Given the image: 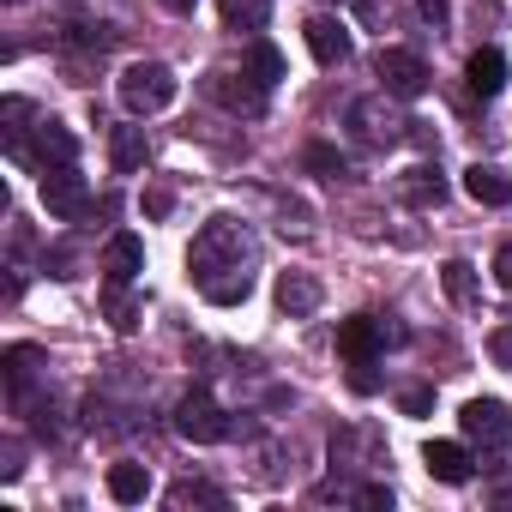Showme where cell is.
Listing matches in <instances>:
<instances>
[{
  "label": "cell",
  "mask_w": 512,
  "mask_h": 512,
  "mask_svg": "<svg viewBox=\"0 0 512 512\" xmlns=\"http://www.w3.org/2000/svg\"><path fill=\"white\" fill-rule=\"evenodd\" d=\"M464 193L476 205H506L512 199V175H500L494 163H476V169H464Z\"/></svg>",
  "instance_id": "obj_16"
},
{
  "label": "cell",
  "mask_w": 512,
  "mask_h": 512,
  "mask_svg": "<svg viewBox=\"0 0 512 512\" xmlns=\"http://www.w3.org/2000/svg\"><path fill=\"white\" fill-rule=\"evenodd\" d=\"M374 79H380L386 97H404V103L428 91V67H422L416 49H380V55H374Z\"/></svg>",
  "instance_id": "obj_4"
},
{
  "label": "cell",
  "mask_w": 512,
  "mask_h": 512,
  "mask_svg": "<svg viewBox=\"0 0 512 512\" xmlns=\"http://www.w3.org/2000/svg\"><path fill=\"white\" fill-rule=\"evenodd\" d=\"M278 308H284L290 320H308V314L320 308V284H314L308 272H284V278H278Z\"/></svg>",
  "instance_id": "obj_15"
},
{
  "label": "cell",
  "mask_w": 512,
  "mask_h": 512,
  "mask_svg": "<svg viewBox=\"0 0 512 512\" xmlns=\"http://www.w3.org/2000/svg\"><path fill=\"white\" fill-rule=\"evenodd\" d=\"M103 272H109V284H133L139 272H145V241L139 235H109V247H103Z\"/></svg>",
  "instance_id": "obj_10"
},
{
  "label": "cell",
  "mask_w": 512,
  "mask_h": 512,
  "mask_svg": "<svg viewBox=\"0 0 512 512\" xmlns=\"http://www.w3.org/2000/svg\"><path fill=\"white\" fill-rule=\"evenodd\" d=\"M37 368H43V350H37V344H13V350H7V386H13V392H25V386L37 380Z\"/></svg>",
  "instance_id": "obj_23"
},
{
  "label": "cell",
  "mask_w": 512,
  "mask_h": 512,
  "mask_svg": "<svg viewBox=\"0 0 512 512\" xmlns=\"http://www.w3.org/2000/svg\"><path fill=\"white\" fill-rule=\"evenodd\" d=\"M103 308H109V326H115V332H139V314H145V302H139V296H127V284H109Z\"/></svg>",
  "instance_id": "obj_22"
},
{
  "label": "cell",
  "mask_w": 512,
  "mask_h": 512,
  "mask_svg": "<svg viewBox=\"0 0 512 512\" xmlns=\"http://www.w3.org/2000/svg\"><path fill=\"white\" fill-rule=\"evenodd\" d=\"M272 0H223V25L229 31H266Z\"/></svg>",
  "instance_id": "obj_20"
},
{
  "label": "cell",
  "mask_w": 512,
  "mask_h": 512,
  "mask_svg": "<svg viewBox=\"0 0 512 512\" xmlns=\"http://www.w3.org/2000/svg\"><path fill=\"white\" fill-rule=\"evenodd\" d=\"M241 260H247V235H241L235 217H211V223L193 235V253H187V266H193L199 284L217 278V272H235Z\"/></svg>",
  "instance_id": "obj_1"
},
{
  "label": "cell",
  "mask_w": 512,
  "mask_h": 512,
  "mask_svg": "<svg viewBox=\"0 0 512 512\" xmlns=\"http://www.w3.org/2000/svg\"><path fill=\"white\" fill-rule=\"evenodd\" d=\"M0 115H7V121H25L31 103H25V97H7V103H0ZM13 145H19V127H13Z\"/></svg>",
  "instance_id": "obj_32"
},
{
  "label": "cell",
  "mask_w": 512,
  "mask_h": 512,
  "mask_svg": "<svg viewBox=\"0 0 512 512\" xmlns=\"http://www.w3.org/2000/svg\"><path fill=\"white\" fill-rule=\"evenodd\" d=\"M31 151H37V163H43V169H55V163H73V157H79V139H73L61 121H37Z\"/></svg>",
  "instance_id": "obj_12"
},
{
  "label": "cell",
  "mask_w": 512,
  "mask_h": 512,
  "mask_svg": "<svg viewBox=\"0 0 512 512\" xmlns=\"http://www.w3.org/2000/svg\"><path fill=\"white\" fill-rule=\"evenodd\" d=\"M302 31H308V49H314V61H320V67H344V61H350V25H344V19L314 13Z\"/></svg>",
  "instance_id": "obj_8"
},
{
  "label": "cell",
  "mask_w": 512,
  "mask_h": 512,
  "mask_svg": "<svg viewBox=\"0 0 512 512\" xmlns=\"http://www.w3.org/2000/svg\"><path fill=\"white\" fill-rule=\"evenodd\" d=\"M422 464H428L434 482H452V488L470 482V452H464L458 440H428V446H422Z\"/></svg>",
  "instance_id": "obj_11"
},
{
  "label": "cell",
  "mask_w": 512,
  "mask_h": 512,
  "mask_svg": "<svg viewBox=\"0 0 512 512\" xmlns=\"http://www.w3.org/2000/svg\"><path fill=\"white\" fill-rule=\"evenodd\" d=\"M458 428H464V440H476V446H506V440H512V410H506L500 398H470V404L458 410Z\"/></svg>",
  "instance_id": "obj_6"
},
{
  "label": "cell",
  "mask_w": 512,
  "mask_h": 512,
  "mask_svg": "<svg viewBox=\"0 0 512 512\" xmlns=\"http://www.w3.org/2000/svg\"><path fill=\"white\" fill-rule=\"evenodd\" d=\"M464 79H470L476 97H500V91H506V55H500V49H476L470 67H464Z\"/></svg>",
  "instance_id": "obj_14"
},
{
  "label": "cell",
  "mask_w": 512,
  "mask_h": 512,
  "mask_svg": "<svg viewBox=\"0 0 512 512\" xmlns=\"http://www.w3.org/2000/svg\"><path fill=\"white\" fill-rule=\"evenodd\" d=\"M416 13H422V25H434V31L452 19V7H446V0H416Z\"/></svg>",
  "instance_id": "obj_29"
},
{
  "label": "cell",
  "mask_w": 512,
  "mask_h": 512,
  "mask_svg": "<svg viewBox=\"0 0 512 512\" xmlns=\"http://www.w3.org/2000/svg\"><path fill=\"white\" fill-rule=\"evenodd\" d=\"M163 7H169V13H193V7H199V0H163Z\"/></svg>",
  "instance_id": "obj_34"
},
{
  "label": "cell",
  "mask_w": 512,
  "mask_h": 512,
  "mask_svg": "<svg viewBox=\"0 0 512 512\" xmlns=\"http://www.w3.org/2000/svg\"><path fill=\"white\" fill-rule=\"evenodd\" d=\"M398 193H404V205H416V211H428V205H440L446 199V181H440V169H428V163H416L404 181H398Z\"/></svg>",
  "instance_id": "obj_18"
},
{
  "label": "cell",
  "mask_w": 512,
  "mask_h": 512,
  "mask_svg": "<svg viewBox=\"0 0 512 512\" xmlns=\"http://www.w3.org/2000/svg\"><path fill=\"white\" fill-rule=\"evenodd\" d=\"M494 278H500V290H512V241L494 253Z\"/></svg>",
  "instance_id": "obj_31"
},
{
  "label": "cell",
  "mask_w": 512,
  "mask_h": 512,
  "mask_svg": "<svg viewBox=\"0 0 512 512\" xmlns=\"http://www.w3.org/2000/svg\"><path fill=\"white\" fill-rule=\"evenodd\" d=\"M199 290H205V302H217V308H235V302H247V290H253V278H247V272L235 266L229 278L217 272V278H205Z\"/></svg>",
  "instance_id": "obj_21"
},
{
  "label": "cell",
  "mask_w": 512,
  "mask_h": 512,
  "mask_svg": "<svg viewBox=\"0 0 512 512\" xmlns=\"http://www.w3.org/2000/svg\"><path fill=\"white\" fill-rule=\"evenodd\" d=\"M488 356H494L500 368H512V326H500V332L488 338Z\"/></svg>",
  "instance_id": "obj_28"
},
{
  "label": "cell",
  "mask_w": 512,
  "mask_h": 512,
  "mask_svg": "<svg viewBox=\"0 0 512 512\" xmlns=\"http://www.w3.org/2000/svg\"><path fill=\"white\" fill-rule=\"evenodd\" d=\"M43 211L61 217V223H79V217L91 211V187H85V175H79L73 163L43 169Z\"/></svg>",
  "instance_id": "obj_3"
},
{
  "label": "cell",
  "mask_w": 512,
  "mask_h": 512,
  "mask_svg": "<svg viewBox=\"0 0 512 512\" xmlns=\"http://www.w3.org/2000/svg\"><path fill=\"white\" fill-rule=\"evenodd\" d=\"M350 386H356V392H374V386H380L374 362H350Z\"/></svg>",
  "instance_id": "obj_30"
},
{
  "label": "cell",
  "mask_w": 512,
  "mask_h": 512,
  "mask_svg": "<svg viewBox=\"0 0 512 512\" xmlns=\"http://www.w3.org/2000/svg\"><path fill=\"white\" fill-rule=\"evenodd\" d=\"M247 67H253V79H260L266 91H272V85L284 79V55H278L272 43H253V49H247Z\"/></svg>",
  "instance_id": "obj_24"
},
{
  "label": "cell",
  "mask_w": 512,
  "mask_h": 512,
  "mask_svg": "<svg viewBox=\"0 0 512 512\" xmlns=\"http://www.w3.org/2000/svg\"><path fill=\"white\" fill-rule=\"evenodd\" d=\"M350 127H356L368 145H398L410 121H398V115L386 109V91H380V97H362V103H350Z\"/></svg>",
  "instance_id": "obj_7"
},
{
  "label": "cell",
  "mask_w": 512,
  "mask_h": 512,
  "mask_svg": "<svg viewBox=\"0 0 512 512\" xmlns=\"http://www.w3.org/2000/svg\"><path fill=\"white\" fill-rule=\"evenodd\" d=\"M380 344H386V326H380L374 314H350V320H338V356H344V362H374Z\"/></svg>",
  "instance_id": "obj_9"
},
{
  "label": "cell",
  "mask_w": 512,
  "mask_h": 512,
  "mask_svg": "<svg viewBox=\"0 0 512 512\" xmlns=\"http://www.w3.org/2000/svg\"><path fill=\"white\" fill-rule=\"evenodd\" d=\"M145 211H151V217H163V211H169V193H163V187H151V193H145Z\"/></svg>",
  "instance_id": "obj_33"
},
{
  "label": "cell",
  "mask_w": 512,
  "mask_h": 512,
  "mask_svg": "<svg viewBox=\"0 0 512 512\" xmlns=\"http://www.w3.org/2000/svg\"><path fill=\"white\" fill-rule=\"evenodd\" d=\"M109 494H115L121 506H139V500L151 494V470H145V464H115V470H109Z\"/></svg>",
  "instance_id": "obj_19"
},
{
  "label": "cell",
  "mask_w": 512,
  "mask_h": 512,
  "mask_svg": "<svg viewBox=\"0 0 512 512\" xmlns=\"http://www.w3.org/2000/svg\"><path fill=\"white\" fill-rule=\"evenodd\" d=\"M175 434L193 440V446H217V440L229 434V416L217 410L211 392H187V398L175 404Z\"/></svg>",
  "instance_id": "obj_5"
},
{
  "label": "cell",
  "mask_w": 512,
  "mask_h": 512,
  "mask_svg": "<svg viewBox=\"0 0 512 512\" xmlns=\"http://www.w3.org/2000/svg\"><path fill=\"white\" fill-rule=\"evenodd\" d=\"M440 284H446L452 302H470V296H476V266H470V260H446V266H440Z\"/></svg>",
  "instance_id": "obj_25"
},
{
  "label": "cell",
  "mask_w": 512,
  "mask_h": 512,
  "mask_svg": "<svg viewBox=\"0 0 512 512\" xmlns=\"http://www.w3.org/2000/svg\"><path fill=\"white\" fill-rule=\"evenodd\" d=\"M398 410H404V416H428V410H434V392H428V386H410V392H398Z\"/></svg>",
  "instance_id": "obj_27"
},
{
  "label": "cell",
  "mask_w": 512,
  "mask_h": 512,
  "mask_svg": "<svg viewBox=\"0 0 512 512\" xmlns=\"http://www.w3.org/2000/svg\"><path fill=\"white\" fill-rule=\"evenodd\" d=\"M175 73L163 67V61H133L127 73H121V103L133 109V115H157V109H169L175 103Z\"/></svg>",
  "instance_id": "obj_2"
},
{
  "label": "cell",
  "mask_w": 512,
  "mask_h": 512,
  "mask_svg": "<svg viewBox=\"0 0 512 512\" xmlns=\"http://www.w3.org/2000/svg\"><path fill=\"white\" fill-rule=\"evenodd\" d=\"M145 157H151L145 127H115V133H109V163H115V175H139Z\"/></svg>",
  "instance_id": "obj_13"
},
{
  "label": "cell",
  "mask_w": 512,
  "mask_h": 512,
  "mask_svg": "<svg viewBox=\"0 0 512 512\" xmlns=\"http://www.w3.org/2000/svg\"><path fill=\"white\" fill-rule=\"evenodd\" d=\"M308 169L326 175V181H338V175H344V157H338L332 145H308Z\"/></svg>",
  "instance_id": "obj_26"
},
{
  "label": "cell",
  "mask_w": 512,
  "mask_h": 512,
  "mask_svg": "<svg viewBox=\"0 0 512 512\" xmlns=\"http://www.w3.org/2000/svg\"><path fill=\"white\" fill-rule=\"evenodd\" d=\"M211 97L223 109H235V115H260L266 109V85H235V73H217L211 79Z\"/></svg>",
  "instance_id": "obj_17"
}]
</instances>
